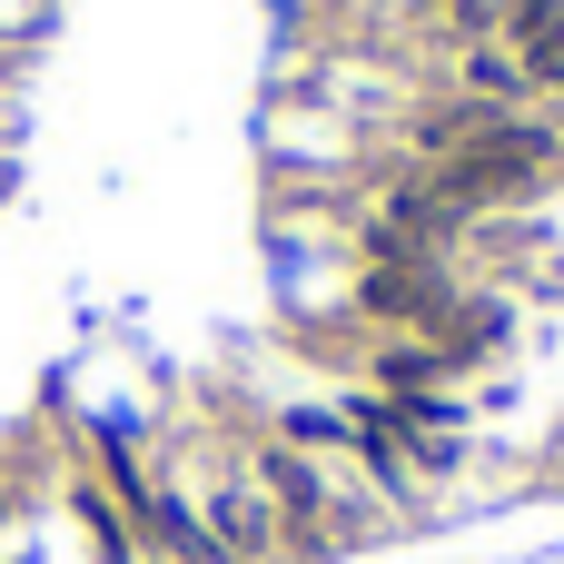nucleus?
I'll return each instance as SVG.
<instances>
[{
  "mask_svg": "<svg viewBox=\"0 0 564 564\" xmlns=\"http://www.w3.org/2000/svg\"><path fill=\"white\" fill-rule=\"evenodd\" d=\"M268 486H278V496H288V506H297V516H307V506H317V476H307V466H297V456H268Z\"/></svg>",
  "mask_w": 564,
  "mask_h": 564,
  "instance_id": "4",
  "label": "nucleus"
},
{
  "mask_svg": "<svg viewBox=\"0 0 564 564\" xmlns=\"http://www.w3.org/2000/svg\"><path fill=\"white\" fill-rule=\"evenodd\" d=\"M555 159V139L545 129H525V119H476V139H456V159H446V198H516L535 169Z\"/></svg>",
  "mask_w": 564,
  "mask_h": 564,
  "instance_id": "1",
  "label": "nucleus"
},
{
  "mask_svg": "<svg viewBox=\"0 0 564 564\" xmlns=\"http://www.w3.org/2000/svg\"><path fill=\"white\" fill-rule=\"evenodd\" d=\"M436 20H456V30H496V0H426Z\"/></svg>",
  "mask_w": 564,
  "mask_h": 564,
  "instance_id": "6",
  "label": "nucleus"
},
{
  "mask_svg": "<svg viewBox=\"0 0 564 564\" xmlns=\"http://www.w3.org/2000/svg\"><path fill=\"white\" fill-rule=\"evenodd\" d=\"M456 79H466V99H476V109H496V119H506V109H516V99L535 89L525 50H506V40H476V50L456 59Z\"/></svg>",
  "mask_w": 564,
  "mask_h": 564,
  "instance_id": "2",
  "label": "nucleus"
},
{
  "mask_svg": "<svg viewBox=\"0 0 564 564\" xmlns=\"http://www.w3.org/2000/svg\"><path fill=\"white\" fill-rule=\"evenodd\" d=\"M525 69H535V79H564V20L545 30V40H525Z\"/></svg>",
  "mask_w": 564,
  "mask_h": 564,
  "instance_id": "5",
  "label": "nucleus"
},
{
  "mask_svg": "<svg viewBox=\"0 0 564 564\" xmlns=\"http://www.w3.org/2000/svg\"><path fill=\"white\" fill-rule=\"evenodd\" d=\"M208 545H218V555H268V545H278V516H268L248 486H218V496H208Z\"/></svg>",
  "mask_w": 564,
  "mask_h": 564,
  "instance_id": "3",
  "label": "nucleus"
}]
</instances>
